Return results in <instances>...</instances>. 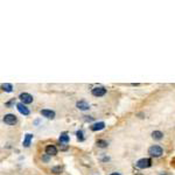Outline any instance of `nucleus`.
Listing matches in <instances>:
<instances>
[{"mask_svg": "<svg viewBox=\"0 0 175 175\" xmlns=\"http://www.w3.org/2000/svg\"><path fill=\"white\" fill-rule=\"evenodd\" d=\"M4 123L6 125H15L18 123V118L15 115H12V113H7L4 116Z\"/></svg>", "mask_w": 175, "mask_h": 175, "instance_id": "nucleus-3", "label": "nucleus"}, {"mask_svg": "<svg viewBox=\"0 0 175 175\" xmlns=\"http://www.w3.org/2000/svg\"><path fill=\"white\" fill-rule=\"evenodd\" d=\"M161 175H167V174H161Z\"/></svg>", "mask_w": 175, "mask_h": 175, "instance_id": "nucleus-20", "label": "nucleus"}, {"mask_svg": "<svg viewBox=\"0 0 175 175\" xmlns=\"http://www.w3.org/2000/svg\"><path fill=\"white\" fill-rule=\"evenodd\" d=\"M62 169H63V168H62L61 166H56V167H53V168H52V172L55 173V174H58V173L62 172Z\"/></svg>", "mask_w": 175, "mask_h": 175, "instance_id": "nucleus-16", "label": "nucleus"}, {"mask_svg": "<svg viewBox=\"0 0 175 175\" xmlns=\"http://www.w3.org/2000/svg\"><path fill=\"white\" fill-rule=\"evenodd\" d=\"M91 94L95 97H102V96H104L106 94V89L103 88V86H96V88H94L91 90Z\"/></svg>", "mask_w": 175, "mask_h": 175, "instance_id": "nucleus-4", "label": "nucleus"}, {"mask_svg": "<svg viewBox=\"0 0 175 175\" xmlns=\"http://www.w3.org/2000/svg\"><path fill=\"white\" fill-rule=\"evenodd\" d=\"M13 103H14V99H12V100H9V102H7V103H6V104H5V105H6V106H8V107H9V106H11V105H12V104H13Z\"/></svg>", "mask_w": 175, "mask_h": 175, "instance_id": "nucleus-18", "label": "nucleus"}, {"mask_svg": "<svg viewBox=\"0 0 175 175\" xmlns=\"http://www.w3.org/2000/svg\"><path fill=\"white\" fill-rule=\"evenodd\" d=\"M1 89H2L4 91H6V92H12V91H13V86H12V84H9V83H4V84H1Z\"/></svg>", "mask_w": 175, "mask_h": 175, "instance_id": "nucleus-13", "label": "nucleus"}, {"mask_svg": "<svg viewBox=\"0 0 175 175\" xmlns=\"http://www.w3.org/2000/svg\"><path fill=\"white\" fill-rule=\"evenodd\" d=\"M17 109H18V111H19L20 113L23 115V116H28L29 115V109L23 103H18L17 104Z\"/></svg>", "mask_w": 175, "mask_h": 175, "instance_id": "nucleus-6", "label": "nucleus"}, {"mask_svg": "<svg viewBox=\"0 0 175 175\" xmlns=\"http://www.w3.org/2000/svg\"><path fill=\"white\" fill-rule=\"evenodd\" d=\"M69 136L67 132H62L61 136H60V142H63V144H68L69 142Z\"/></svg>", "mask_w": 175, "mask_h": 175, "instance_id": "nucleus-12", "label": "nucleus"}, {"mask_svg": "<svg viewBox=\"0 0 175 175\" xmlns=\"http://www.w3.org/2000/svg\"><path fill=\"white\" fill-rule=\"evenodd\" d=\"M41 115L43 117H46V118H48V119H53V118L55 117V112H54L53 110H47V109H44V110H41Z\"/></svg>", "mask_w": 175, "mask_h": 175, "instance_id": "nucleus-10", "label": "nucleus"}, {"mask_svg": "<svg viewBox=\"0 0 175 175\" xmlns=\"http://www.w3.org/2000/svg\"><path fill=\"white\" fill-rule=\"evenodd\" d=\"M46 154L47 155H56L57 154V148L55 145H48L46 147Z\"/></svg>", "mask_w": 175, "mask_h": 175, "instance_id": "nucleus-7", "label": "nucleus"}, {"mask_svg": "<svg viewBox=\"0 0 175 175\" xmlns=\"http://www.w3.org/2000/svg\"><path fill=\"white\" fill-rule=\"evenodd\" d=\"M151 165H152V160L148 159V158H142V159H140V160L137 161V167L138 168H141V169L148 168V167H151Z\"/></svg>", "mask_w": 175, "mask_h": 175, "instance_id": "nucleus-2", "label": "nucleus"}, {"mask_svg": "<svg viewBox=\"0 0 175 175\" xmlns=\"http://www.w3.org/2000/svg\"><path fill=\"white\" fill-rule=\"evenodd\" d=\"M152 138H153L154 140H161V139L163 138V133H162L161 131H154V132L152 133Z\"/></svg>", "mask_w": 175, "mask_h": 175, "instance_id": "nucleus-14", "label": "nucleus"}, {"mask_svg": "<svg viewBox=\"0 0 175 175\" xmlns=\"http://www.w3.org/2000/svg\"><path fill=\"white\" fill-rule=\"evenodd\" d=\"M19 98L21 99V103H23L25 105L26 104H30V103H33V96L32 95H29V94H27V92H22V94H20Z\"/></svg>", "mask_w": 175, "mask_h": 175, "instance_id": "nucleus-5", "label": "nucleus"}, {"mask_svg": "<svg viewBox=\"0 0 175 175\" xmlns=\"http://www.w3.org/2000/svg\"><path fill=\"white\" fill-rule=\"evenodd\" d=\"M32 139H33V134H30V133H27V134L25 136L23 142H22L23 147H29V145H30V141H32Z\"/></svg>", "mask_w": 175, "mask_h": 175, "instance_id": "nucleus-11", "label": "nucleus"}, {"mask_svg": "<svg viewBox=\"0 0 175 175\" xmlns=\"http://www.w3.org/2000/svg\"><path fill=\"white\" fill-rule=\"evenodd\" d=\"M110 175H120L119 173H117V172H115V173H111Z\"/></svg>", "mask_w": 175, "mask_h": 175, "instance_id": "nucleus-19", "label": "nucleus"}, {"mask_svg": "<svg viewBox=\"0 0 175 175\" xmlns=\"http://www.w3.org/2000/svg\"><path fill=\"white\" fill-rule=\"evenodd\" d=\"M162 153H163V150H162L160 146H158V145H153V146H151V147L148 148V154L151 156L159 158V156L162 155Z\"/></svg>", "mask_w": 175, "mask_h": 175, "instance_id": "nucleus-1", "label": "nucleus"}, {"mask_svg": "<svg viewBox=\"0 0 175 175\" xmlns=\"http://www.w3.org/2000/svg\"><path fill=\"white\" fill-rule=\"evenodd\" d=\"M76 106H77V109L82 110V111H85V110H89V109H90L89 104H88L85 100H79V102H77V103H76Z\"/></svg>", "mask_w": 175, "mask_h": 175, "instance_id": "nucleus-9", "label": "nucleus"}, {"mask_svg": "<svg viewBox=\"0 0 175 175\" xmlns=\"http://www.w3.org/2000/svg\"><path fill=\"white\" fill-rule=\"evenodd\" d=\"M104 127H105V123H103V121L95 123V124H92V125L90 126L91 131H94V132H96V131H100V130H103Z\"/></svg>", "mask_w": 175, "mask_h": 175, "instance_id": "nucleus-8", "label": "nucleus"}, {"mask_svg": "<svg viewBox=\"0 0 175 175\" xmlns=\"http://www.w3.org/2000/svg\"><path fill=\"white\" fill-rule=\"evenodd\" d=\"M76 136H77V139L79 141H83V140H84V134H83L82 131H77V132H76Z\"/></svg>", "mask_w": 175, "mask_h": 175, "instance_id": "nucleus-17", "label": "nucleus"}, {"mask_svg": "<svg viewBox=\"0 0 175 175\" xmlns=\"http://www.w3.org/2000/svg\"><path fill=\"white\" fill-rule=\"evenodd\" d=\"M97 146L100 148H105V147H107V141L99 139V140H97Z\"/></svg>", "mask_w": 175, "mask_h": 175, "instance_id": "nucleus-15", "label": "nucleus"}]
</instances>
